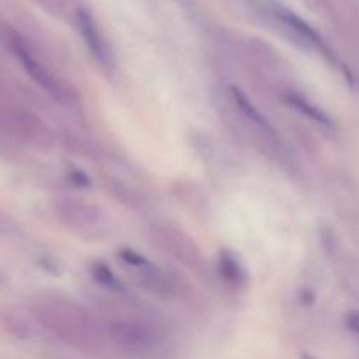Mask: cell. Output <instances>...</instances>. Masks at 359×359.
Masks as SVG:
<instances>
[{
  "label": "cell",
  "mask_w": 359,
  "mask_h": 359,
  "mask_svg": "<svg viewBox=\"0 0 359 359\" xmlns=\"http://www.w3.org/2000/svg\"><path fill=\"white\" fill-rule=\"evenodd\" d=\"M35 321L62 340L65 346L81 351L88 356L105 358L116 354L109 339L105 319L62 294H44L32 307Z\"/></svg>",
  "instance_id": "1"
},
{
  "label": "cell",
  "mask_w": 359,
  "mask_h": 359,
  "mask_svg": "<svg viewBox=\"0 0 359 359\" xmlns=\"http://www.w3.org/2000/svg\"><path fill=\"white\" fill-rule=\"evenodd\" d=\"M109 339L116 354L128 358L153 356L161 346V333L137 318L105 319Z\"/></svg>",
  "instance_id": "2"
},
{
  "label": "cell",
  "mask_w": 359,
  "mask_h": 359,
  "mask_svg": "<svg viewBox=\"0 0 359 359\" xmlns=\"http://www.w3.org/2000/svg\"><path fill=\"white\" fill-rule=\"evenodd\" d=\"M9 44L14 56H16L18 62L23 67L25 72L28 74V77H30L39 88H42L53 100L58 102L63 107H79V93H77L69 83H65L62 77L56 76L51 69H48V67L30 51V48H28L20 37L13 35V37L9 39Z\"/></svg>",
  "instance_id": "3"
},
{
  "label": "cell",
  "mask_w": 359,
  "mask_h": 359,
  "mask_svg": "<svg viewBox=\"0 0 359 359\" xmlns=\"http://www.w3.org/2000/svg\"><path fill=\"white\" fill-rule=\"evenodd\" d=\"M149 238L154 248L160 249L163 255L170 256L179 265L186 266L191 272H203L205 269V256L200 245L193 241L191 235L181 226L168 221H156L149 226Z\"/></svg>",
  "instance_id": "4"
},
{
  "label": "cell",
  "mask_w": 359,
  "mask_h": 359,
  "mask_svg": "<svg viewBox=\"0 0 359 359\" xmlns=\"http://www.w3.org/2000/svg\"><path fill=\"white\" fill-rule=\"evenodd\" d=\"M0 137L39 149H48L53 144L51 130L37 114L9 105H0Z\"/></svg>",
  "instance_id": "5"
},
{
  "label": "cell",
  "mask_w": 359,
  "mask_h": 359,
  "mask_svg": "<svg viewBox=\"0 0 359 359\" xmlns=\"http://www.w3.org/2000/svg\"><path fill=\"white\" fill-rule=\"evenodd\" d=\"M119 259L135 273L139 286L153 297L161 298V300H174L182 294V283L179 280V277L154 265L144 256L137 255L130 249H123L119 252Z\"/></svg>",
  "instance_id": "6"
},
{
  "label": "cell",
  "mask_w": 359,
  "mask_h": 359,
  "mask_svg": "<svg viewBox=\"0 0 359 359\" xmlns=\"http://www.w3.org/2000/svg\"><path fill=\"white\" fill-rule=\"evenodd\" d=\"M53 212L60 223L77 235H95L104 226V210L98 203L81 196L63 195L53 202Z\"/></svg>",
  "instance_id": "7"
},
{
  "label": "cell",
  "mask_w": 359,
  "mask_h": 359,
  "mask_svg": "<svg viewBox=\"0 0 359 359\" xmlns=\"http://www.w3.org/2000/svg\"><path fill=\"white\" fill-rule=\"evenodd\" d=\"M77 28H79L81 37H83L88 49H90L91 56L97 60V63L102 69L111 72L114 69V55H112V49L109 46L107 39L102 34L100 27L95 21V18L86 9L77 11Z\"/></svg>",
  "instance_id": "8"
},
{
  "label": "cell",
  "mask_w": 359,
  "mask_h": 359,
  "mask_svg": "<svg viewBox=\"0 0 359 359\" xmlns=\"http://www.w3.org/2000/svg\"><path fill=\"white\" fill-rule=\"evenodd\" d=\"M230 97L231 100H233L235 107H237L238 112L242 114V118L245 119V123H248V125L255 130L256 135L259 137V140H263V142L266 140L269 146L279 144V135H277L276 128H273L269 123V119L255 107V104L249 100V97L241 90V88H231Z\"/></svg>",
  "instance_id": "9"
},
{
  "label": "cell",
  "mask_w": 359,
  "mask_h": 359,
  "mask_svg": "<svg viewBox=\"0 0 359 359\" xmlns=\"http://www.w3.org/2000/svg\"><path fill=\"white\" fill-rule=\"evenodd\" d=\"M221 280L233 290H242L248 284V273L242 263L238 262L237 256L230 251H223L219 255V263H217Z\"/></svg>",
  "instance_id": "10"
},
{
  "label": "cell",
  "mask_w": 359,
  "mask_h": 359,
  "mask_svg": "<svg viewBox=\"0 0 359 359\" xmlns=\"http://www.w3.org/2000/svg\"><path fill=\"white\" fill-rule=\"evenodd\" d=\"M0 325L7 330L13 337L20 340H27L32 337V325L27 316L16 309L4 307L0 311Z\"/></svg>",
  "instance_id": "11"
},
{
  "label": "cell",
  "mask_w": 359,
  "mask_h": 359,
  "mask_svg": "<svg viewBox=\"0 0 359 359\" xmlns=\"http://www.w3.org/2000/svg\"><path fill=\"white\" fill-rule=\"evenodd\" d=\"M284 98H286V102L291 105V107H294L297 111H300L302 114L307 116V118H311L312 121L319 123V125H323V126H332V119H330V116H326L321 109L316 107L314 104H311V102H309L305 97H302V95L286 93V97Z\"/></svg>",
  "instance_id": "12"
},
{
  "label": "cell",
  "mask_w": 359,
  "mask_h": 359,
  "mask_svg": "<svg viewBox=\"0 0 359 359\" xmlns=\"http://www.w3.org/2000/svg\"><path fill=\"white\" fill-rule=\"evenodd\" d=\"M18 235V226L14 219H11L2 209H0V238H9Z\"/></svg>",
  "instance_id": "13"
},
{
  "label": "cell",
  "mask_w": 359,
  "mask_h": 359,
  "mask_svg": "<svg viewBox=\"0 0 359 359\" xmlns=\"http://www.w3.org/2000/svg\"><path fill=\"white\" fill-rule=\"evenodd\" d=\"M349 326L354 332L359 333V312H354V314L349 316Z\"/></svg>",
  "instance_id": "14"
}]
</instances>
